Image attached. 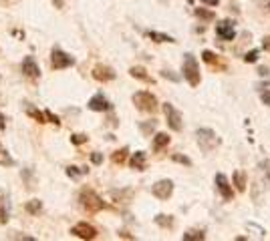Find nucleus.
Listing matches in <instances>:
<instances>
[{"label":"nucleus","mask_w":270,"mask_h":241,"mask_svg":"<svg viewBox=\"0 0 270 241\" xmlns=\"http://www.w3.org/2000/svg\"><path fill=\"white\" fill-rule=\"evenodd\" d=\"M182 75L184 79L188 80L190 86H200L202 82V75H200V65H198V60L192 52H186L184 54V63H182Z\"/></svg>","instance_id":"nucleus-1"},{"label":"nucleus","mask_w":270,"mask_h":241,"mask_svg":"<svg viewBox=\"0 0 270 241\" xmlns=\"http://www.w3.org/2000/svg\"><path fill=\"white\" fill-rule=\"evenodd\" d=\"M79 201H81V207L87 211V213H99V211H103V209L107 207V203H105L93 189H89V187L81 189Z\"/></svg>","instance_id":"nucleus-2"},{"label":"nucleus","mask_w":270,"mask_h":241,"mask_svg":"<svg viewBox=\"0 0 270 241\" xmlns=\"http://www.w3.org/2000/svg\"><path fill=\"white\" fill-rule=\"evenodd\" d=\"M131 101H133L135 109L141 111V113H158V109H160L156 95L149 93V90H137V93L131 97Z\"/></svg>","instance_id":"nucleus-3"},{"label":"nucleus","mask_w":270,"mask_h":241,"mask_svg":"<svg viewBox=\"0 0 270 241\" xmlns=\"http://www.w3.org/2000/svg\"><path fill=\"white\" fill-rule=\"evenodd\" d=\"M196 139H198V145H200V149L204 151V153H212V151L220 145V137L212 129H198Z\"/></svg>","instance_id":"nucleus-4"},{"label":"nucleus","mask_w":270,"mask_h":241,"mask_svg":"<svg viewBox=\"0 0 270 241\" xmlns=\"http://www.w3.org/2000/svg\"><path fill=\"white\" fill-rule=\"evenodd\" d=\"M162 109H163V115H165V123H167V127H169L171 131H175V133L182 131V127H184L182 113H179L171 103H163Z\"/></svg>","instance_id":"nucleus-5"},{"label":"nucleus","mask_w":270,"mask_h":241,"mask_svg":"<svg viewBox=\"0 0 270 241\" xmlns=\"http://www.w3.org/2000/svg\"><path fill=\"white\" fill-rule=\"evenodd\" d=\"M73 65H75V58H73L69 52L61 50L58 46L53 48V52H51V67H53L54 71H63V69H69V67H73Z\"/></svg>","instance_id":"nucleus-6"},{"label":"nucleus","mask_w":270,"mask_h":241,"mask_svg":"<svg viewBox=\"0 0 270 241\" xmlns=\"http://www.w3.org/2000/svg\"><path fill=\"white\" fill-rule=\"evenodd\" d=\"M173 193V181L171 179H160L158 183L152 187V195L160 201H167Z\"/></svg>","instance_id":"nucleus-7"},{"label":"nucleus","mask_w":270,"mask_h":241,"mask_svg":"<svg viewBox=\"0 0 270 241\" xmlns=\"http://www.w3.org/2000/svg\"><path fill=\"white\" fill-rule=\"evenodd\" d=\"M236 22L234 20H220L218 24H216V37L220 39V40H226V42H230V40H234L236 39V26H234Z\"/></svg>","instance_id":"nucleus-8"},{"label":"nucleus","mask_w":270,"mask_h":241,"mask_svg":"<svg viewBox=\"0 0 270 241\" xmlns=\"http://www.w3.org/2000/svg\"><path fill=\"white\" fill-rule=\"evenodd\" d=\"M214 183H216V189L220 191V195H222L224 201H230V199L234 197V189H232L230 181H228V177H226L224 173H218V175L214 177Z\"/></svg>","instance_id":"nucleus-9"},{"label":"nucleus","mask_w":270,"mask_h":241,"mask_svg":"<svg viewBox=\"0 0 270 241\" xmlns=\"http://www.w3.org/2000/svg\"><path fill=\"white\" fill-rule=\"evenodd\" d=\"M20 71H22V75H24L26 79H31V80H39V79H41V69H39L37 60H35L33 56H26V58L22 60Z\"/></svg>","instance_id":"nucleus-10"},{"label":"nucleus","mask_w":270,"mask_h":241,"mask_svg":"<svg viewBox=\"0 0 270 241\" xmlns=\"http://www.w3.org/2000/svg\"><path fill=\"white\" fill-rule=\"evenodd\" d=\"M71 233L75 235V237H79V239H95L97 237V229L91 225V223H77L73 229H71Z\"/></svg>","instance_id":"nucleus-11"},{"label":"nucleus","mask_w":270,"mask_h":241,"mask_svg":"<svg viewBox=\"0 0 270 241\" xmlns=\"http://www.w3.org/2000/svg\"><path fill=\"white\" fill-rule=\"evenodd\" d=\"M87 107L91 109V111H95V113H107V111L113 109V105L107 101V97L103 93H97L95 97H91V101H89Z\"/></svg>","instance_id":"nucleus-12"},{"label":"nucleus","mask_w":270,"mask_h":241,"mask_svg":"<svg viewBox=\"0 0 270 241\" xmlns=\"http://www.w3.org/2000/svg\"><path fill=\"white\" fill-rule=\"evenodd\" d=\"M91 75H93V79L99 80V82H109V80L115 79V71H113L111 67H107V65H95Z\"/></svg>","instance_id":"nucleus-13"},{"label":"nucleus","mask_w":270,"mask_h":241,"mask_svg":"<svg viewBox=\"0 0 270 241\" xmlns=\"http://www.w3.org/2000/svg\"><path fill=\"white\" fill-rule=\"evenodd\" d=\"M10 219V197L6 191H0V223H8Z\"/></svg>","instance_id":"nucleus-14"},{"label":"nucleus","mask_w":270,"mask_h":241,"mask_svg":"<svg viewBox=\"0 0 270 241\" xmlns=\"http://www.w3.org/2000/svg\"><path fill=\"white\" fill-rule=\"evenodd\" d=\"M129 165L135 171H145L147 169V155L143 153V151H135V153L131 155V159H129Z\"/></svg>","instance_id":"nucleus-15"},{"label":"nucleus","mask_w":270,"mask_h":241,"mask_svg":"<svg viewBox=\"0 0 270 241\" xmlns=\"http://www.w3.org/2000/svg\"><path fill=\"white\" fill-rule=\"evenodd\" d=\"M169 135L167 133H158L156 137H154V143H152V149L156 151V153H160V151H163L167 145H169Z\"/></svg>","instance_id":"nucleus-16"},{"label":"nucleus","mask_w":270,"mask_h":241,"mask_svg":"<svg viewBox=\"0 0 270 241\" xmlns=\"http://www.w3.org/2000/svg\"><path fill=\"white\" fill-rule=\"evenodd\" d=\"M202 60H204L206 65H210V67L224 69V65L220 63V56H218L216 52H212V50H204V52H202Z\"/></svg>","instance_id":"nucleus-17"},{"label":"nucleus","mask_w":270,"mask_h":241,"mask_svg":"<svg viewBox=\"0 0 270 241\" xmlns=\"http://www.w3.org/2000/svg\"><path fill=\"white\" fill-rule=\"evenodd\" d=\"M256 90H258L260 101H262L266 107H270V82H258V84H256Z\"/></svg>","instance_id":"nucleus-18"},{"label":"nucleus","mask_w":270,"mask_h":241,"mask_svg":"<svg viewBox=\"0 0 270 241\" xmlns=\"http://www.w3.org/2000/svg\"><path fill=\"white\" fill-rule=\"evenodd\" d=\"M145 37L152 39L154 42H175L173 37L169 35H163V33H156V30H145Z\"/></svg>","instance_id":"nucleus-19"},{"label":"nucleus","mask_w":270,"mask_h":241,"mask_svg":"<svg viewBox=\"0 0 270 241\" xmlns=\"http://www.w3.org/2000/svg\"><path fill=\"white\" fill-rule=\"evenodd\" d=\"M129 75H131L133 79H137V80H143V82H154V79L147 75V71H145L143 67H131V69H129Z\"/></svg>","instance_id":"nucleus-20"},{"label":"nucleus","mask_w":270,"mask_h":241,"mask_svg":"<svg viewBox=\"0 0 270 241\" xmlns=\"http://www.w3.org/2000/svg\"><path fill=\"white\" fill-rule=\"evenodd\" d=\"M232 181H234V185H236V189H238L240 193L246 191V175H244V171H234Z\"/></svg>","instance_id":"nucleus-21"},{"label":"nucleus","mask_w":270,"mask_h":241,"mask_svg":"<svg viewBox=\"0 0 270 241\" xmlns=\"http://www.w3.org/2000/svg\"><path fill=\"white\" fill-rule=\"evenodd\" d=\"M24 209H26V213H31V215H41L43 213V201H39V199L26 201Z\"/></svg>","instance_id":"nucleus-22"},{"label":"nucleus","mask_w":270,"mask_h":241,"mask_svg":"<svg viewBox=\"0 0 270 241\" xmlns=\"http://www.w3.org/2000/svg\"><path fill=\"white\" fill-rule=\"evenodd\" d=\"M127 155H129V149H127V147H121V149L115 151V153L111 155V161H113L115 165H123V163L127 161Z\"/></svg>","instance_id":"nucleus-23"},{"label":"nucleus","mask_w":270,"mask_h":241,"mask_svg":"<svg viewBox=\"0 0 270 241\" xmlns=\"http://www.w3.org/2000/svg\"><path fill=\"white\" fill-rule=\"evenodd\" d=\"M182 239L184 241H202V239H206V233L202 229H190L182 235Z\"/></svg>","instance_id":"nucleus-24"},{"label":"nucleus","mask_w":270,"mask_h":241,"mask_svg":"<svg viewBox=\"0 0 270 241\" xmlns=\"http://www.w3.org/2000/svg\"><path fill=\"white\" fill-rule=\"evenodd\" d=\"M156 223L160 225V227H163V229H173V217L171 215H163V213H160V215H156Z\"/></svg>","instance_id":"nucleus-25"},{"label":"nucleus","mask_w":270,"mask_h":241,"mask_svg":"<svg viewBox=\"0 0 270 241\" xmlns=\"http://www.w3.org/2000/svg\"><path fill=\"white\" fill-rule=\"evenodd\" d=\"M26 115L28 117H33L35 120H37V123H47V119H45V113H41L39 109H35V107H31V105H26Z\"/></svg>","instance_id":"nucleus-26"},{"label":"nucleus","mask_w":270,"mask_h":241,"mask_svg":"<svg viewBox=\"0 0 270 241\" xmlns=\"http://www.w3.org/2000/svg\"><path fill=\"white\" fill-rule=\"evenodd\" d=\"M0 165L2 167H14V159L10 157V153L4 147H0Z\"/></svg>","instance_id":"nucleus-27"},{"label":"nucleus","mask_w":270,"mask_h":241,"mask_svg":"<svg viewBox=\"0 0 270 241\" xmlns=\"http://www.w3.org/2000/svg\"><path fill=\"white\" fill-rule=\"evenodd\" d=\"M85 173H89V169H85V167H75V165L67 167V175H69L71 179H79V177L85 175Z\"/></svg>","instance_id":"nucleus-28"},{"label":"nucleus","mask_w":270,"mask_h":241,"mask_svg":"<svg viewBox=\"0 0 270 241\" xmlns=\"http://www.w3.org/2000/svg\"><path fill=\"white\" fill-rule=\"evenodd\" d=\"M139 129H141V133H143L145 137H149V135L156 131V120H147V123H141Z\"/></svg>","instance_id":"nucleus-29"},{"label":"nucleus","mask_w":270,"mask_h":241,"mask_svg":"<svg viewBox=\"0 0 270 241\" xmlns=\"http://www.w3.org/2000/svg\"><path fill=\"white\" fill-rule=\"evenodd\" d=\"M194 14H196L198 18H204V20H212V18H214V12L204 10V8H196V10H194Z\"/></svg>","instance_id":"nucleus-30"},{"label":"nucleus","mask_w":270,"mask_h":241,"mask_svg":"<svg viewBox=\"0 0 270 241\" xmlns=\"http://www.w3.org/2000/svg\"><path fill=\"white\" fill-rule=\"evenodd\" d=\"M171 159H173V161H177V163H182V165H188V167H192V159H190V157H186V155L173 153V155H171Z\"/></svg>","instance_id":"nucleus-31"},{"label":"nucleus","mask_w":270,"mask_h":241,"mask_svg":"<svg viewBox=\"0 0 270 241\" xmlns=\"http://www.w3.org/2000/svg\"><path fill=\"white\" fill-rule=\"evenodd\" d=\"M45 119H47V123H53V125H61V120H58V117L56 115H53L51 111H45Z\"/></svg>","instance_id":"nucleus-32"},{"label":"nucleus","mask_w":270,"mask_h":241,"mask_svg":"<svg viewBox=\"0 0 270 241\" xmlns=\"http://www.w3.org/2000/svg\"><path fill=\"white\" fill-rule=\"evenodd\" d=\"M258 50H250V52H246L244 54V63H256V60H258Z\"/></svg>","instance_id":"nucleus-33"},{"label":"nucleus","mask_w":270,"mask_h":241,"mask_svg":"<svg viewBox=\"0 0 270 241\" xmlns=\"http://www.w3.org/2000/svg\"><path fill=\"white\" fill-rule=\"evenodd\" d=\"M87 141H89L87 135H73V137H71V143H73V145H83V143H87Z\"/></svg>","instance_id":"nucleus-34"},{"label":"nucleus","mask_w":270,"mask_h":241,"mask_svg":"<svg viewBox=\"0 0 270 241\" xmlns=\"http://www.w3.org/2000/svg\"><path fill=\"white\" fill-rule=\"evenodd\" d=\"M162 77H163V79H169V80H179V77L173 75L171 71H162Z\"/></svg>","instance_id":"nucleus-35"},{"label":"nucleus","mask_w":270,"mask_h":241,"mask_svg":"<svg viewBox=\"0 0 270 241\" xmlns=\"http://www.w3.org/2000/svg\"><path fill=\"white\" fill-rule=\"evenodd\" d=\"M91 163L101 165V163H103V155H101V153H93V155H91Z\"/></svg>","instance_id":"nucleus-36"},{"label":"nucleus","mask_w":270,"mask_h":241,"mask_svg":"<svg viewBox=\"0 0 270 241\" xmlns=\"http://www.w3.org/2000/svg\"><path fill=\"white\" fill-rule=\"evenodd\" d=\"M12 239H20V241H35V237H31V235H22V233L12 235Z\"/></svg>","instance_id":"nucleus-37"},{"label":"nucleus","mask_w":270,"mask_h":241,"mask_svg":"<svg viewBox=\"0 0 270 241\" xmlns=\"http://www.w3.org/2000/svg\"><path fill=\"white\" fill-rule=\"evenodd\" d=\"M262 48H264L266 52H270V37H264V39H262Z\"/></svg>","instance_id":"nucleus-38"},{"label":"nucleus","mask_w":270,"mask_h":241,"mask_svg":"<svg viewBox=\"0 0 270 241\" xmlns=\"http://www.w3.org/2000/svg\"><path fill=\"white\" fill-rule=\"evenodd\" d=\"M200 2H204L206 6H218L220 0H200Z\"/></svg>","instance_id":"nucleus-39"},{"label":"nucleus","mask_w":270,"mask_h":241,"mask_svg":"<svg viewBox=\"0 0 270 241\" xmlns=\"http://www.w3.org/2000/svg\"><path fill=\"white\" fill-rule=\"evenodd\" d=\"M262 169H264V173H266V177H268V181H270V163H268V161L262 163Z\"/></svg>","instance_id":"nucleus-40"},{"label":"nucleus","mask_w":270,"mask_h":241,"mask_svg":"<svg viewBox=\"0 0 270 241\" xmlns=\"http://www.w3.org/2000/svg\"><path fill=\"white\" fill-rule=\"evenodd\" d=\"M16 2H18V0H0V4H2V6H12Z\"/></svg>","instance_id":"nucleus-41"},{"label":"nucleus","mask_w":270,"mask_h":241,"mask_svg":"<svg viewBox=\"0 0 270 241\" xmlns=\"http://www.w3.org/2000/svg\"><path fill=\"white\" fill-rule=\"evenodd\" d=\"M6 127V119H4V115L2 113H0V131H2Z\"/></svg>","instance_id":"nucleus-42"},{"label":"nucleus","mask_w":270,"mask_h":241,"mask_svg":"<svg viewBox=\"0 0 270 241\" xmlns=\"http://www.w3.org/2000/svg\"><path fill=\"white\" fill-rule=\"evenodd\" d=\"M268 6H270V4H268Z\"/></svg>","instance_id":"nucleus-43"}]
</instances>
